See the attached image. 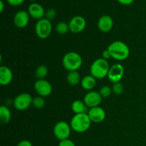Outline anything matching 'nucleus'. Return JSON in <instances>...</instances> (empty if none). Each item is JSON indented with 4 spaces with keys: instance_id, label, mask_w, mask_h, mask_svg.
Returning <instances> with one entry per match:
<instances>
[{
    "instance_id": "obj_18",
    "label": "nucleus",
    "mask_w": 146,
    "mask_h": 146,
    "mask_svg": "<svg viewBox=\"0 0 146 146\" xmlns=\"http://www.w3.org/2000/svg\"><path fill=\"white\" fill-rule=\"evenodd\" d=\"M81 84L84 89L90 91L95 87L96 84V78H95L91 75L86 76L81 79Z\"/></svg>"
},
{
    "instance_id": "obj_12",
    "label": "nucleus",
    "mask_w": 146,
    "mask_h": 146,
    "mask_svg": "<svg viewBox=\"0 0 146 146\" xmlns=\"http://www.w3.org/2000/svg\"><path fill=\"white\" fill-rule=\"evenodd\" d=\"M87 114L91 122L96 123L103 122L105 120L106 115L105 111L100 106L90 108Z\"/></svg>"
},
{
    "instance_id": "obj_7",
    "label": "nucleus",
    "mask_w": 146,
    "mask_h": 146,
    "mask_svg": "<svg viewBox=\"0 0 146 146\" xmlns=\"http://www.w3.org/2000/svg\"><path fill=\"white\" fill-rule=\"evenodd\" d=\"M33 98L30 94L23 93L17 96L14 101V106L18 111H25L32 105Z\"/></svg>"
},
{
    "instance_id": "obj_33",
    "label": "nucleus",
    "mask_w": 146,
    "mask_h": 146,
    "mask_svg": "<svg viewBox=\"0 0 146 146\" xmlns=\"http://www.w3.org/2000/svg\"><path fill=\"white\" fill-rule=\"evenodd\" d=\"M30 1H34H34H36V0H30Z\"/></svg>"
},
{
    "instance_id": "obj_22",
    "label": "nucleus",
    "mask_w": 146,
    "mask_h": 146,
    "mask_svg": "<svg viewBox=\"0 0 146 146\" xmlns=\"http://www.w3.org/2000/svg\"><path fill=\"white\" fill-rule=\"evenodd\" d=\"M48 68L46 66L40 65L36 68L35 71V76L38 79H44L48 75Z\"/></svg>"
},
{
    "instance_id": "obj_24",
    "label": "nucleus",
    "mask_w": 146,
    "mask_h": 146,
    "mask_svg": "<svg viewBox=\"0 0 146 146\" xmlns=\"http://www.w3.org/2000/svg\"><path fill=\"white\" fill-rule=\"evenodd\" d=\"M112 91V88H110L108 86H104L101 87L99 93L102 98H108L111 95Z\"/></svg>"
},
{
    "instance_id": "obj_31",
    "label": "nucleus",
    "mask_w": 146,
    "mask_h": 146,
    "mask_svg": "<svg viewBox=\"0 0 146 146\" xmlns=\"http://www.w3.org/2000/svg\"><path fill=\"white\" fill-rule=\"evenodd\" d=\"M120 4H123V5H130L132 4L135 0H117Z\"/></svg>"
},
{
    "instance_id": "obj_17",
    "label": "nucleus",
    "mask_w": 146,
    "mask_h": 146,
    "mask_svg": "<svg viewBox=\"0 0 146 146\" xmlns=\"http://www.w3.org/2000/svg\"><path fill=\"white\" fill-rule=\"evenodd\" d=\"M71 109L75 114L80 113H87L88 107L85 104V103L80 100H76L71 104Z\"/></svg>"
},
{
    "instance_id": "obj_6",
    "label": "nucleus",
    "mask_w": 146,
    "mask_h": 146,
    "mask_svg": "<svg viewBox=\"0 0 146 146\" xmlns=\"http://www.w3.org/2000/svg\"><path fill=\"white\" fill-rule=\"evenodd\" d=\"M71 125L65 121H59L54 125V134L60 141L68 139L71 135Z\"/></svg>"
},
{
    "instance_id": "obj_14",
    "label": "nucleus",
    "mask_w": 146,
    "mask_h": 146,
    "mask_svg": "<svg viewBox=\"0 0 146 146\" xmlns=\"http://www.w3.org/2000/svg\"><path fill=\"white\" fill-rule=\"evenodd\" d=\"M28 13L30 17L34 19L40 20L44 18L46 11L41 4L36 2H33L29 6Z\"/></svg>"
},
{
    "instance_id": "obj_25",
    "label": "nucleus",
    "mask_w": 146,
    "mask_h": 146,
    "mask_svg": "<svg viewBox=\"0 0 146 146\" xmlns=\"http://www.w3.org/2000/svg\"><path fill=\"white\" fill-rule=\"evenodd\" d=\"M112 91L116 95H121L124 91V87L121 82L113 84L112 87Z\"/></svg>"
},
{
    "instance_id": "obj_11",
    "label": "nucleus",
    "mask_w": 146,
    "mask_h": 146,
    "mask_svg": "<svg viewBox=\"0 0 146 146\" xmlns=\"http://www.w3.org/2000/svg\"><path fill=\"white\" fill-rule=\"evenodd\" d=\"M102 96L99 92L97 91H90L84 96V102L88 108H94L99 106L102 101Z\"/></svg>"
},
{
    "instance_id": "obj_21",
    "label": "nucleus",
    "mask_w": 146,
    "mask_h": 146,
    "mask_svg": "<svg viewBox=\"0 0 146 146\" xmlns=\"http://www.w3.org/2000/svg\"><path fill=\"white\" fill-rule=\"evenodd\" d=\"M56 31L60 35H65L66 34L68 33L69 29V26H68V23L65 22V21H60L58 24L56 25Z\"/></svg>"
},
{
    "instance_id": "obj_4",
    "label": "nucleus",
    "mask_w": 146,
    "mask_h": 146,
    "mask_svg": "<svg viewBox=\"0 0 146 146\" xmlns=\"http://www.w3.org/2000/svg\"><path fill=\"white\" fill-rule=\"evenodd\" d=\"M62 64L67 71H77L82 66L83 60L80 54L76 52L71 51L64 55L62 60Z\"/></svg>"
},
{
    "instance_id": "obj_13",
    "label": "nucleus",
    "mask_w": 146,
    "mask_h": 146,
    "mask_svg": "<svg viewBox=\"0 0 146 146\" xmlns=\"http://www.w3.org/2000/svg\"><path fill=\"white\" fill-rule=\"evenodd\" d=\"M29 14L25 10H19L17 11L14 17V25L20 29H23L28 25L29 22Z\"/></svg>"
},
{
    "instance_id": "obj_32",
    "label": "nucleus",
    "mask_w": 146,
    "mask_h": 146,
    "mask_svg": "<svg viewBox=\"0 0 146 146\" xmlns=\"http://www.w3.org/2000/svg\"><path fill=\"white\" fill-rule=\"evenodd\" d=\"M4 1L2 0L0 1V12H2L3 10H4Z\"/></svg>"
},
{
    "instance_id": "obj_1",
    "label": "nucleus",
    "mask_w": 146,
    "mask_h": 146,
    "mask_svg": "<svg viewBox=\"0 0 146 146\" xmlns=\"http://www.w3.org/2000/svg\"><path fill=\"white\" fill-rule=\"evenodd\" d=\"M107 49L110 52L111 58L117 61H123L128 58L130 49L125 43L121 41H115L111 43Z\"/></svg>"
},
{
    "instance_id": "obj_26",
    "label": "nucleus",
    "mask_w": 146,
    "mask_h": 146,
    "mask_svg": "<svg viewBox=\"0 0 146 146\" xmlns=\"http://www.w3.org/2000/svg\"><path fill=\"white\" fill-rule=\"evenodd\" d=\"M56 14L57 13L55 9L49 8L48 9L46 10V14H45L46 19H47L49 20V21H51V20L55 19L56 16Z\"/></svg>"
},
{
    "instance_id": "obj_5",
    "label": "nucleus",
    "mask_w": 146,
    "mask_h": 146,
    "mask_svg": "<svg viewBox=\"0 0 146 146\" xmlns=\"http://www.w3.org/2000/svg\"><path fill=\"white\" fill-rule=\"evenodd\" d=\"M35 31L38 38L41 39L48 38L52 31V24L51 21L46 18L38 20L35 26Z\"/></svg>"
},
{
    "instance_id": "obj_28",
    "label": "nucleus",
    "mask_w": 146,
    "mask_h": 146,
    "mask_svg": "<svg viewBox=\"0 0 146 146\" xmlns=\"http://www.w3.org/2000/svg\"><path fill=\"white\" fill-rule=\"evenodd\" d=\"M7 1L9 5L14 6V7H18V6L21 5L25 0H7Z\"/></svg>"
},
{
    "instance_id": "obj_20",
    "label": "nucleus",
    "mask_w": 146,
    "mask_h": 146,
    "mask_svg": "<svg viewBox=\"0 0 146 146\" xmlns=\"http://www.w3.org/2000/svg\"><path fill=\"white\" fill-rule=\"evenodd\" d=\"M66 80L70 85L76 86L81 81V76L77 71H69L66 76Z\"/></svg>"
},
{
    "instance_id": "obj_23",
    "label": "nucleus",
    "mask_w": 146,
    "mask_h": 146,
    "mask_svg": "<svg viewBox=\"0 0 146 146\" xmlns=\"http://www.w3.org/2000/svg\"><path fill=\"white\" fill-rule=\"evenodd\" d=\"M45 100H44V97L38 96L34 97L32 100V105L34 108H37V109H40V108H44L45 106Z\"/></svg>"
},
{
    "instance_id": "obj_9",
    "label": "nucleus",
    "mask_w": 146,
    "mask_h": 146,
    "mask_svg": "<svg viewBox=\"0 0 146 146\" xmlns=\"http://www.w3.org/2000/svg\"><path fill=\"white\" fill-rule=\"evenodd\" d=\"M34 89L38 96L46 97L52 93L51 84L46 79H38L34 84Z\"/></svg>"
},
{
    "instance_id": "obj_10",
    "label": "nucleus",
    "mask_w": 146,
    "mask_h": 146,
    "mask_svg": "<svg viewBox=\"0 0 146 146\" xmlns=\"http://www.w3.org/2000/svg\"><path fill=\"white\" fill-rule=\"evenodd\" d=\"M124 75V67L120 64H115L110 67L108 78L113 84L118 83L122 79Z\"/></svg>"
},
{
    "instance_id": "obj_8",
    "label": "nucleus",
    "mask_w": 146,
    "mask_h": 146,
    "mask_svg": "<svg viewBox=\"0 0 146 146\" xmlns=\"http://www.w3.org/2000/svg\"><path fill=\"white\" fill-rule=\"evenodd\" d=\"M70 31L73 34H78L85 29L86 27V21L85 18L81 16H75L68 22Z\"/></svg>"
},
{
    "instance_id": "obj_2",
    "label": "nucleus",
    "mask_w": 146,
    "mask_h": 146,
    "mask_svg": "<svg viewBox=\"0 0 146 146\" xmlns=\"http://www.w3.org/2000/svg\"><path fill=\"white\" fill-rule=\"evenodd\" d=\"M109 69L110 66L107 60L100 58L95 60L91 64L90 72L91 75L96 79H102L108 76Z\"/></svg>"
},
{
    "instance_id": "obj_30",
    "label": "nucleus",
    "mask_w": 146,
    "mask_h": 146,
    "mask_svg": "<svg viewBox=\"0 0 146 146\" xmlns=\"http://www.w3.org/2000/svg\"><path fill=\"white\" fill-rule=\"evenodd\" d=\"M102 56H103V58H104V59H106V60L111 58V54H110V52L108 51V49H106L103 51Z\"/></svg>"
},
{
    "instance_id": "obj_16",
    "label": "nucleus",
    "mask_w": 146,
    "mask_h": 146,
    "mask_svg": "<svg viewBox=\"0 0 146 146\" xmlns=\"http://www.w3.org/2000/svg\"><path fill=\"white\" fill-rule=\"evenodd\" d=\"M13 79V73L9 67L1 66L0 67V84L2 86H7Z\"/></svg>"
},
{
    "instance_id": "obj_27",
    "label": "nucleus",
    "mask_w": 146,
    "mask_h": 146,
    "mask_svg": "<svg viewBox=\"0 0 146 146\" xmlns=\"http://www.w3.org/2000/svg\"><path fill=\"white\" fill-rule=\"evenodd\" d=\"M58 146H76V145L71 140L68 138V139L60 141Z\"/></svg>"
},
{
    "instance_id": "obj_19",
    "label": "nucleus",
    "mask_w": 146,
    "mask_h": 146,
    "mask_svg": "<svg viewBox=\"0 0 146 146\" xmlns=\"http://www.w3.org/2000/svg\"><path fill=\"white\" fill-rule=\"evenodd\" d=\"M11 118V113L9 108L6 106H0V121L1 123L7 124L10 121Z\"/></svg>"
},
{
    "instance_id": "obj_15",
    "label": "nucleus",
    "mask_w": 146,
    "mask_h": 146,
    "mask_svg": "<svg viewBox=\"0 0 146 146\" xmlns=\"http://www.w3.org/2000/svg\"><path fill=\"white\" fill-rule=\"evenodd\" d=\"M113 20L108 15H104L99 18L98 21V27L102 32H109L113 27Z\"/></svg>"
},
{
    "instance_id": "obj_3",
    "label": "nucleus",
    "mask_w": 146,
    "mask_h": 146,
    "mask_svg": "<svg viewBox=\"0 0 146 146\" xmlns=\"http://www.w3.org/2000/svg\"><path fill=\"white\" fill-rule=\"evenodd\" d=\"M91 125V121L87 113L75 114L70 123L71 129L74 130L75 132L80 133L88 131Z\"/></svg>"
},
{
    "instance_id": "obj_29",
    "label": "nucleus",
    "mask_w": 146,
    "mask_h": 146,
    "mask_svg": "<svg viewBox=\"0 0 146 146\" xmlns=\"http://www.w3.org/2000/svg\"><path fill=\"white\" fill-rule=\"evenodd\" d=\"M17 146H33V145L28 140H23L20 141Z\"/></svg>"
}]
</instances>
